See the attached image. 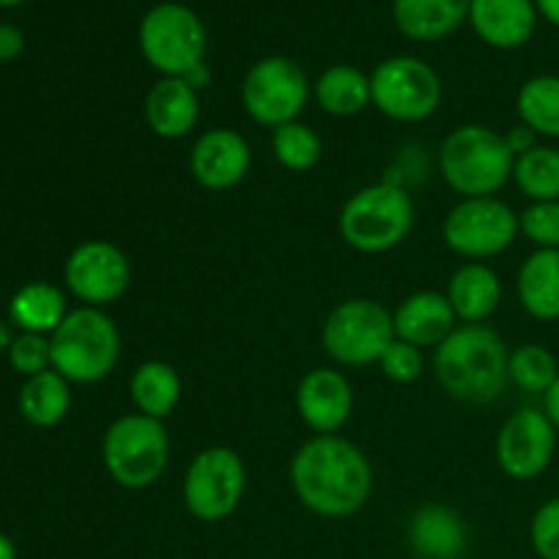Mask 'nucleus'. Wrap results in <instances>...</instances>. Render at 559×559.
I'll list each match as a JSON object with an SVG mask.
<instances>
[{
  "instance_id": "1",
  "label": "nucleus",
  "mask_w": 559,
  "mask_h": 559,
  "mask_svg": "<svg viewBox=\"0 0 559 559\" xmlns=\"http://www.w3.org/2000/svg\"><path fill=\"white\" fill-rule=\"evenodd\" d=\"M300 506L325 519H347L369 502L374 473L369 456L338 435H317L298 448L289 464Z\"/></svg>"
},
{
  "instance_id": "2",
  "label": "nucleus",
  "mask_w": 559,
  "mask_h": 559,
  "mask_svg": "<svg viewBox=\"0 0 559 559\" xmlns=\"http://www.w3.org/2000/svg\"><path fill=\"white\" fill-rule=\"evenodd\" d=\"M508 344L489 325H456L435 349V374L448 396L467 404H489L506 393Z\"/></svg>"
},
{
  "instance_id": "3",
  "label": "nucleus",
  "mask_w": 559,
  "mask_h": 559,
  "mask_svg": "<svg viewBox=\"0 0 559 559\" xmlns=\"http://www.w3.org/2000/svg\"><path fill=\"white\" fill-rule=\"evenodd\" d=\"M513 164L506 136L489 126H459L440 145V173L462 200L495 197L513 178Z\"/></svg>"
},
{
  "instance_id": "4",
  "label": "nucleus",
  "mask_w": 559,
  "mask_h": 559,
  "mask_svg": "<svg viewBox=\"0 0 559 559\" xmlns=\"http://www.w3.org/2000/svg\"><path fill=\"white\" fill-rule=\"evenodd\" d=\"M413 197L396 180L364 186L338 213V235L360 254H385L396 249L413 233Z\"/></svg>"
},
{
  "instance_id": "5",
  "label": "nucleus",
  "mask_w": 559,
  "mask_h": 559,
  "mask_svg": "<svg viewBox=\"0 0 559 559\" xmlns=\"http://www.w3.org/2000/svg\"><path fill=\"white\" fill-rule=\"evenodd\" d=\"M52 369L69 382L93 385L112 374L120 360V331L109 314L82 306L66 314L49 336Z\"/></svg>"
},
{
  "instance_id": "6",
  "label": "nucleus",
  "mask_w": 559,
  "mask_h": 559,
  "mask_svg": "<svg viewBox=\"0 0 559 559\" xmlns=\"http://www.w3.org/2000/svg\"><path fill=\"white\" fill-rule=\"evenodd\" d=\"M102 459L115 484L123 489H147L169 464L167 426L140 413L123 415L104 435Z\"/></svg>"
},
{
  "instance_id": "7",
  "label": "nucleus",
  "mask_w": 559,
  "mask_h": 559,
  "mask_svg": "<svg viewBox=\"0 0 559 559\" xmlns=\"http://www.w3.org/2000/svg\"><path fill=\"white\" fill-rule=\"evenodd\" d=\"M207 33L183 3H158L140 22V52L162 76H186L205 63Z\"/></svg>"
},
{
  "instance_id": "8",
  "label": "nucleus",
  "mask_w": 559,
  "mask_h": 559,
  "mask_svg": "<svg viewBox=\"0 0 559 559\" xmlns=\"http://www.w3.org/2000/svg\"><path fill=\"white\" fill-rule=\"evenodd\" d=\"M393 338V314L369 298L344 300L322 325V347L338 366L380 364Z\"/></svg>"
},
{
  "instance_id": "9",
  "label": "nucleus",
  "mask_w": 559,
  "mask_h": 559,
  "mask_svg": "<svg viewBox=\"0 0 559 559\" xmlns=\"http://www.w3.org/2000/svg\"><path fill=\"white\" fill-rule=\"evenodd\" d=\"M371 80V104L399 123H420L440 109L442 82L426 60L396 55L382 60Z\"/></svg>"
},
{
  "instance_id": "10",
  "label": "nucleus",
  "mask_w": 559,
  "mask_h": 559,
  "mask_svg": "<svg viewBox=\"0 0 559 559\" xmlns=\"http://www.w3.org/2000/svg\"><path fill=\"white\" fill-rule=\"evenodd\" d=\"M519 213L497 197H469L442 222V240L467 260H489L502 254L519 238Z\"/></svg>"
},
{
  "instance_id": "11",
  "label": "nucleus",
  "mask_w": 559,
  "mask_h": 559,
  "mask_svg": "<svg viewBox=\"0 0 559 559\" xmlns=\"http://www.w3.org/2000/svg\"><path fill=\"white\" fill-rule=\"evenodd\" d=\"M246 491V464L233 448H205L183 478V506L200 522H224L238 511Z\"/></svg>"
},
{
  "instance_id": "12",
  "label": "nucleus",
  "mask_w": 559,
  "mask_h": 559,
  "mask_svg": "<svg viewBox=\"0 0 559 559\" xmlns=\"http://www.w3.org/2000/svg\"><path fill=\"white\" fill-rule=\"evenodd\" d=\"M309 76L293 58H262L246 74L240 98L254 123L265 129H278L284 123L298 120L304 107L309 104Z\"/></svg>"
},
{
  "instance_id": "13",
  "label": "nucleus",
  "mask_w": 559,
  "mask_h": 559,
  "mask_svg": "<svg viewBox=\"0 0 559 559\" xmlns=\"http://www.w3.org/2000/svg\"><path fill=\"white\" fill-rule=\"evenodd\" d=\"M63 278L74 298L93 309H102L129 293L131 262L123 249L109 240H85L66 260Z\"/></svg>"
},
{
  "instance_id": "14",
  "label": "nucleus",
  "mask_w": 559,
  "mask_h": 559,
  "mask_svg": "<svg viewBox=\"0 0 559 559\" xmlns=\"http://www.w3.org/2000/svg\"><path fill=\"white\" fill-rule=\"evenodd\" d=\"M557 435L544 409H516L497 435V464L513 480L540 478L555 462Z\"/></svg>"
},
{
  "instance_id": "15",
  "label": "nucleus",
  "mask_w": 559,
  "mask_h": 559,
  "mask_svg": "<svg viewBox=\"0 0 559 559\" xmlns=\"http://www.w3.org/2000/svg\"><path fill=\"white\" fill-rule=\"evenodd\" d=\"M189 169L202 189L227 191L238 186L251 169V147L243 134L233 129L205 131L194 142Z\"/></svg>"
},
{
  "instance_id": "16",
  "label": "nucleus",
  "mask_w": 559,
  "mask_h": 559,
  "mask_svg": "<svg viewBox=\"0 0 559 559\" xmlns=\"http://www.w3.org/2000/svg\"><path fill=\"white\" fill-rule=\"evenodd\" d=\"M353 385L338 369H311L300 380L295 407L314 435H336L353 415Z\"/></svg>"
},
{
  "instance_id": "17",
  "label": "nucleus",
  "mask_w": 559,
  "mask_h": 559,
  "mask_svg": "<svg viewBox=\"0 0 559 559\" xmlns=\"http://www.w3.org/2000/svg\"><path fill=\"white\" fill-rule=\"evenodd\" d=\"M467 20L489 47L519 49L533 38L538 9L535 0H473Z\"/></svg>"
},
{
  "instance_id": "18",
  "label": "nucleus",
  "mask_w": 559,
  "mask_h": 559,
  "mask_svg": "<svg viewBox=\"0 0 559 559\" xmlns=\"http://www.w3.org/2000/svg\"><path fill=\"white\" fill-rule=\"evenodd\" d=\"M396 338L415 344V347H440L456 331V311L445 293H413L393 311Z\"/></svg>"
},
{
  "instance_id": "19",
  "label": "nucleus",
  "mask_w": 559,
  "mask_h": 559,
  "mask_svg": "<svg viewBox=\"0 0 559 559\" xmlns=\"http://www.w3.org/2000/svg\"><path fill=\"white\" fill-rule=\"evenodd\" d=\"M145 120L162 140H183L200 120V91L183 76H162L145 96Z\"/></svg>"
},
{
  "instance_id": "20",
  "label": "nucleus",
  "mask_w": 559,
  "mask_h": 559,
  "mask_svg": "<svg viewBox=\"0 0 559 559\" xmlns=\"http://www.w3.org/2000/svg\"><path fill=\"white\" fill-rule=\"evenodd\" d=\"M445 295L456 311V320L464 325H484L500 309L502 282L484 262H467L453 273Z\"/></svg>"
},
{
  "instance_id": "21",
  "label": "nucleus",
  "mask_w": 559,
  "mask_h": 559,
  "mask_svg": "<svg viewBox=\"0 0 559 559\" xmlns=\"http://www.w3.org/2000/svg\"><path fill=\"white\" fill-rule=\"evenodd\" d=\"M473 0H393V20L413 41L448 38L469 16Z\"/></svg>"
},
{
  "instance_id": "22",
  "label": "nucleus",
  "mask_w": 559,
  "mask_h": 559,
  "mask_svg": "<svg viewBox=\"0 0 559 559\" xmlns=\"http://www.w3.org/2000/svg\"><path fill=\"white\" fill-rule=\"evenodd\" d=\"M516 289L530 317L559 320V249H535L519 267Z\"/></svg>"
},
{
  "instance_id": "23",
  "label": "nucleus",
  "mask_w": 559,
  "mask_h": 559,
  "mask_svg": "<svg viewBox=\"0 0 559 559\" xmlns=\"http://www.w3.org/2000/svg\"><path fill=\"white\" fill-rule=\"evenodd\" d=\"M409 544L424 559H459L467 544V530L451 508L426 506L409 522Z\"/></svg>"
},
{
  "instance_id": "24",
  "label": "nucleus",
  "mask_w": 559,
  "mask_h": 559,
  "mask_svg": "<svg viewBox=\"0 0 559 559\" xmlns=\"http://www.w3.org/2000/svg\"><path fill=\"white\" fill-rule=\"evenodd\" d=\"M66 295L55 284L31 282L14 293L9 304V317L22 333L52 336L60 322L66 320Z\"/></svg>"
},
{
  "instance_id": "25",
  "label": "nucleus",
  "mask_w": 559,
  "mask_h": 559,
  "mask_svg": "<svg viewBox=\"0 0 559 559\" xmlns=\"http://www.w3.org/2000/svg\"><path fill=\"white\" fill-rule=\"evenodd\" d=\"M129 391L136 413L164 420L178 407L183 385H180L178 371L167 360H145L131 374Z\"/></svg>"
},
{
  "instance_id": "26",
  "label": "nucleus",
  "mask_w": 559,
  "mask_h": 559,
  "mask_svg": "<svg viewBox=\"0 0 559 559\" xmlns=\"http://www.w3.org/2000/svg\"><path fill=\"white\" fill-rule=\"evenodd\" d=\"M314 98L333 118H353L371 104V80L355 66H331L314 82Z\"/></svg>"
},
{
  "instance_id": "27",
  "label": "nucleus",
  "mask_w": 559,
  "mask_h": 559,
  "mask_svg": "<svg viewBox=\"0 0 559 559\" xmlns=\"http://www.w3.org/2000/svg\"><path fill=\"white\" fill-rule=\"evenodd\" d=\"M71 388L63 374L55 369L27 377L20 391V413L36 429H52L69 415Z\"/></svg>"
},
{
  "instance_id": "28",
  "label": "nucleus",
  "mask_w": 559,
  "mask_h": 559,
  "mask_svg": "<svg viewBox=\"0 0 559 559\" xmlns=\"http://www.w3.org/2000/svg\"><path fill=\"white\" fill-rule=\"evenodd\" d=\"M516 107L522 123L535 134L559 140V76L540 74L524 82Z\"/></svg>"
},
{
  "instance_id": "29",
  "label": "nucleus",
  "mask_w": 559,
  "mask_h": 559,
  "mask_svg": "<svg viewBox=\"0 0 559 559\" xmlns=\"http://www.w3.org/2000/svg\"><path fill=\"white\" fill-rule=\"evenodd\" d=\"M513 180L533 202L559 200V151L551 145H535L516 156Z\"/></svg>"
},
{
  "instance_id": "30",
  "label": "nucleus",
  "mask_w": 559,
  "mask_h": 559,
  "mask_svg": "<svg viewBox=\"0 0 559 559\" xmlns=\"http://www.w3.org/2000/svg\"><path fill=\"white\" fill-rule=\"evenodd\" d=\"M273 156L289 173H309L322 158V140L311 126L293 120L273 129Z\"/></svg>"
},
{
  "instance_id": "31",
  "label": "nucleus",
  "mask_w": 559,
  "mask_h": 559,
  "mask_svg": "<svg viewBox=\"0 0 559 559\" xmlns=\"http://www.w3.org/2000/svg\"><path fill=\"white\" fill-rule=\"evenodd\" d=\"M508 377L516 388L533 396H546L559 377L557 358L540 344H522L508 358Z\"/></svg>"
},
{
  "instance_id": "32",
  "label": "nucleus",
  "mask_w": 559,
  "mask_h": 559,
  "mask_svg": "<svg viewBox=\"0 0 559 559\" xmlns=\"http://www.w3.org/2000/svg\"><path fill=\"white\" fill-rule=\"evenodd\" d=\"M519 229L538 249H559V200L530 202L519 213Z\"/></svg>"
},
{
  "instance_id": "33",
  "label": "nucleus",
  "mask_w": 559,
  "mask_h": 559,
  "mask_svg": "<svg viewBox=\"0 0 559 559\" xmlns=\"http://www.w3.org/2000/svg\"><path fill=\"white\" fill-rule=\"evenodd\" d=\"M382 374L391 382H399V385H409V382H418L420 374L426 369V360L420 347L404 342V338H393L388 344V349L380 358Z\"/></svg>"
},
{
  "instance_id": "34",
  "label": "nucleus",
  "mask_w": 559,
  "mask_h": 559,
  "mask_svg": "<svg viewBox=\"0 0 559 559\" xmlns=\"http://www.w3.org/2000/svg\"><path fill=\"white\" fill-rule=\"evenodd\" d=\"M9 360L16 374L22 377H36L41 371L52 369V347H49V338L36 336V333H20L11 342Z\"/></svg>"
},
{
  "instance_id": "35",
  "label": "nucleus",
  "mask_w": 559,
  "mask_h": 559,
  "mask_svg": "<svg viewBox=\"0 0 559 559\" xmlns=\"http://www.w3.org/2000/svg\"><path fill=\"white\" fill-rule=\"evenodd\" d=\"M530 540L540 559H559V497H551L535 511Z\"/></svg>"
},
{
  "instance_id": "36",
  "label": "nucleus",
  "mask_w": 559,
  "mask_h": 559,
  "mask_svg": "<svg viewBox=\"0 0 559 559\" xmlns=\"http://www.w3.org/2000/svg\"><path fill=\"white\" fill-rule=\"evenodd\" d=\"M22 49H25V36H22L20 27L11 25V22H0V63L20 58Z\"/></svg>"
},
{
  "instance_id": "37",
  "label": "nucleus",
  "mask_w": 559,
  "mask_h": 559,
  "mask_svg": "<svg viewBox=\"0 0 559 559\" xmlns=\"http://www.w3.org/2000/svg\"><path fill=\"white\" fill-rule=\"evenodd\" d=\"M502 136H506V142H508V147H511L513 156H522V153L533 151V147L538 145V134H535V131L524 123L513 126V129L506 131Z\"/></svg>"
},
{
  "instance_id": "38",
  "label": "nucleus",
  "mask_w": 559,
  "mask_h": 559,
  "mask_svg": "<svg viewBox=\"0 0 559 559\" xmlns=\"http://www.w3.org/2000/svg\"><path fill=\"white\" fill-rule=\"evenodd\" d=\"M544 413L549 415V420L555 424V429L559 431V377L555 380V385L546 391L544 396Z\"/></svg>"
},
{
  "instance_id": "39",
  "label": "nucleus",
  "mask_w": 559,
  "mask_h": 559,
  "mask_svg": "<svg viewBox=\"0 0 559 559\" xmlns=\"http://www.w3.org/2000/svg\"><path fill=\"white\" fill-rule=\"evenodd\" d=\"M183 80L189 82V85L194 87V91H202V87L211 85V69H207L205 63H200V66H197V69H191L189 74L183 76Z\"/></svg>"
},
{
  "instance_id": "40",
  "label": "nucleus",
  "mask_w": 559,
  "mask_h": 559,
  "mask_svg": "<svg viewBox=\"0 0 559 559\" xmlns=\"http://www.w3.org/2000/svg\"><path fill=\"white\" fill-rule=\"evenodd\" d=\"M535 9L546 22L559 27V0H535Z\"/></svg>"
},
{
  "instance_id": "41",
  "label": "nucleus",
  "mask_w": 559,
  "mask_h": 559,
  "mask_svg": "<svg viewBox=\"0 0 559 559\" xmlns=\"http://www.w3.org/2000/svg\"><path fill=\"white\" fill-rule=\"evenodd\" d=\"M0 559H16V549L9 535L0 533Z\"/></svg>"
},
{
  "instance_id": "42",
  "label": "nucleus",
  "mask_w": 559,
  "mask_h": 559,
  "mask_svg": "<svg viewBox=\"0 0 559 559\" xmlns=\"http://www.w3.org/2000/svg\"><path fill=\"white\" fill-rule=\"evenodd\" d=\"M11 342H14V338H11L9 328H5L3 322H0V349H9V347H11Z\"/></svg>"
},
{
  "instance_id": "43",
  "label": "nucleus",
  "mask_w": 559,
  "mask_h": 559,
  "mask_svg": "<svg viewBox=\"0 0 559 559\" xmlns=\"http://www.w3.org/2000/svg\"><path fill=\"white\" fill-rule=\"evenodd\" d=\"M22 3H25V0H0L3 9H14V5H22Z\"/></svg>"
}]
</instances>
